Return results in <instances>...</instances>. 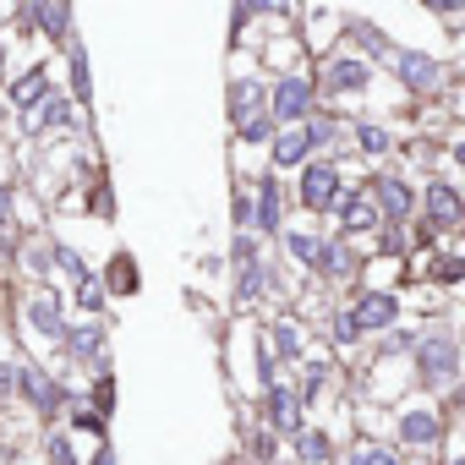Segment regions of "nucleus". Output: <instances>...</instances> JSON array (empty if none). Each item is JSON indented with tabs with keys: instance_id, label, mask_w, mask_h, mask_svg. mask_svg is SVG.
Masks as SVG:
<instances>
[{
	"instance_id": "obj_1",
	"label": "nucleus",
	"mask_w": 465,
	"mask_h": 465,
	"mask_svg": "<svg viewBox=\"0 0 465 465\" xmlns=\"http://www.w3.org/2000/svg\"><path fill=\"white\" fill-rule=\"evenodd\" d=\"M416 372H421V383H449L460 372V340L454 334H421L416 340Z\"/></svg>"
},
{
	"instance_id": "obj_2",
	"label": "nucleus",
	"mask_w": 465,
	"mask_h": 465,
	"mask_svg": "<svg viewBox=\"0 0 465 465\" xmlns=\"http://www.w3.org/2000/svg\"><path fill=\"white\" fill-rule=\"evenodd\" d=\"M334 197H340V164L334 159H312L302 170V208L323 213V208H334Z\"/></svg>"
},
{
	"instance_id": "obj_3",
	"label": "nucleus",
	"mask_w": 465,
	"mask_h": 465,
	"mask_svg": "<svg viewBox=\"0 0 465 465\" xmlns=\"http://www.w3.org/2000/svg\"><path fill=\"white\" fill-rule=\"evenodd\" d=\"M307 110H312V83H307V77H280V83H274V121L302 126Z\"/></svg>"
},
{
	"instance_id": "obj_4",
	"label": "nucleus",
	"mask_w": 465,
	"mask_h": 465,
	"mask_svg": "<svg viewBox=\"0 0 465 465\" xmlns=\"http://www.w3.org/2000/svg\"><path fill=\"white\" fill-rule=\"evenodd\" d=\"M351 318H356V334H378V329H389V323L400 318V302H394L389 291H367V296L351 307Z\"/></svg>"
},
{
	"instance_id": "obj_5",
	"label": "nucleus",
	"mask_w": 465,
	"mask_h": 465,
	"mask_svg": "<svg viewBox=\"0 0 465 465\" xmlns=\"http://www.w3.org/2000/svg\"><path fill=\"white\" fill-rule=\"evenodd\" d=\"M394 66H400V83H405V88H421V94H432V88L443 83V66H438L432 55L400 50V55H394Z\"/></svg>"
},
{
	"instance_id": "obj_6",
	"label": "nucleus",
	"mask_w": 465,
	"mask_h": 465,
	"mask_svg": "<svg viewBox=\"0 0 465 465\" xmlns=\"http://www.w3.org/2000/svg\"><path fill=\"white\" fill-rule=\"evenodd\" d=\"M17 389L34 400V411H39V416H55V405H61V389H55V383H50L39 367H17Z\"/></svg>"
},
{
	"instance_id": "obj_7",
	"label": "nucleus",
	"mask_w": 465,
	"mask_h": 465,
	"mask_svg": "<svg viewBox=\"0 0 465 465\" xmlns=\"http://www.w3.org/2000/svg\"><path fill=\"white\" fill-rule=\"evenodd\" d=\"M367 61H356V55H345V61H329V72H323V83H329V94H361L367 88Z\"/></svg>"
},
{
	"instance_id": "obj_8",
	"label": "nucleus",
	"mask_w": 465,
	"mask_h": 465,
	"mask_svg": "<svg viewBox=\"0 0 465 465\" xmlns=\"http://www.w3.org/2000/svg\"><path fill=\"white\" fill-rule=\"evenodd\" d=\"M372 197H378V213H383V219H405V213H411V203H416V197H411V186H405V181H394V175H378V181H372Z\"/></svg>"
},
{
	"instance_id": "obj_9",
	"label": "nucleus",
	"mask_w": 465,
	"mask_h": 465,
	"mask_svg": "<svg viewBox=\"0 0 465 465\" xmlns=\"http://www.w3.org/2000/svg\"><path fill=\"white\" fill-rule=\"evenodd\" d=\"M400 438H405V443H421V449H427V443H438V438H443L438 411H427V405L405 411V416H400Z\"/></svg>"
},
{
	"instance_id": "obj_10",
	"label": "nucleus",
	"mask_w": 465,
	"mask_h": 465,
	"mask_svg": "<svg viewBox=\"0 0 465 465\" xmlns=\"http://www.w3.org/2000/svg\"><path fill=\"white\" fill-rule=\"evenodd\" d=\"M460 213H465V197H460L454 186L432 181V186H427V219H432V224H460Z\"/></svg>"
},
{
	"instance_id": "obj_11",
	"label": "nucleus",
	"mask_w": 465,
	"mask_h": 465,
	"mask_svg": "<svg viewBox=\"0 0 465 465\" xmlns=\"http://www.w3.org/2000/svg\"><path fill=\"white\" fill-rule=\"evenodd\" d=\"M269 421H274L280 432H302V400H296L285 383L269 389Z\"/></svg>"
},
{
	"instance_id": "obj_12",
	"label": "nucleus",
	"mask_w": 465,
	"mask_h": 465,
	"mask_svg": "<svg viewBox=\"0 0 465 465\" xmlns=\"http://www.w3.org/2000/svg\"><path fill=\"white\" fill-rule=\"evenodd\" d=\"M17 17H23L28 28L39 23V28H45L50 39H72V12H66V6H23Z\"/></svg>"
},
{
	"instance_id": "obj_13",
	"label": "nucleus",
	"mask_w": 465,
	"mask_h": 465,
	"mask_svg": "<svg viewBox=\"0 0 465 465\" xmlns=\"http://www.w3.org/2000/svg\"><path fill=\"white\" fill-rule=\"evenodd\" d=\"M307 153H312V137H307V126H291V132H280V137H274V164H280V170L302 164Z\"/></svg>"
},
{
	"instance_id": "obj_14",
	"label": "nucleus",
	"mask_w": 465,
	"mask_h": 465,
	"mask_svg": "<svg viewBox=\"0 0 465 465\" xmlns=\"http://www.w3.org/2000/svg\"><path fill=\"white\" fill-rule=\"evenodd\" d=\"M252 224H258V230H280V186H274V181H263V186L252 192Z\"/></svg>"
},
{
	"instance_id": "obj_15",
	"label": "nucleus",
	"mask_w": 465,
	"mask_h": 465,
	"mask_svg": "<svg viewBox=\"0 0 465 465\" xmlns=\"http://www.w3.org/2000/svg\"><path fill=\"white\" fill-rule=\"evenodd\" d=\"M28 323H34L45 340H61V334H66V323H61V312H55L50 296H34V302H28Z\"/></svg>"
},
{
	"instance_id": "obj_16",
	"label": "nucleus",
	"mask_w": 465,
	"mask_h": 465,
	"mask_svg": "<svg viewBox=\"0 0 465 465\" xmlns=\"http://www.w3.org/2000/svg\"><path fill=\"white\" fill-rule=\"evenodd\" d=\"M45 94H50V77H45V72H28V77L12 83V104H23V110L45 104Z\"/></svg>"
},
{
	"instance_id": "obj_17",
	"label": "nucleus",
	"mask_w": 465,
	"mask_h": 465,
	"mask_svg": "<svg viewBox=\"0 0 465 465\" xmlns=\"http://www.w3.org/2000/svg\"><path fill=\"white\" fill-rule=\"evenodd\" d=\"M334 208H340V224H345V230L378 224V203H367V197H345V203H334Z\"/></svg>"
},
{
	"instance_id": "obj_18",
	"label": "nucleus",
	"mask_w": 465,
	"mask_h": 465,
	"mask_svg": "<svg viewBox=\"0 0 465 465\" xmlns=\"http://www.w3.org/2000/svg\"><path fill=\"white\" fill-rule=\"evenodd\" d=\"M258 104V88L252 83H230V115H236V126H247V110Z\"/></svg>"
},
{
	"instance_id": "obj_19",
	"label": "nucleus",
	"mask_w": 465,
	"mask_h": 465,
	"mask_svg": "<svg viewBox=\"0 0 465 465\" xmlns=\"http://www.w3.org/2000/svg\"><path fill=\"white\" fill-rule=\"evenodd\" d=\"M72 351H77V356H99V351H104V329H99V323L72 329Z\"/></svg>"
},
{
	"instance_id": "obj_20",
	"label": "nucleus",
	"mask_w": 465,
	"mask_h": 465,
	"mask_svg": "<svg viewBox=\"0 0 465 465\" xmlns=\"http://www.w3.org/2000/svg\"><path fill=\"white\" fill-rule=\"evenodd\" d=\"M274 345H280V356H302V329L291 318H280L274 323Z\"/></svg>"
},
{
	"instance_id": "obj_21",
	"label": "nucleus",
	"mask_w": 465,
	"mask_h": 465,
	"mask_svg": "<svg viewBox=\"0 0 465 465\" xmlns=\"http://www.w3.org/2000/svg\"><path fill=\"white\" fill-rule=\"evenodd\" d=\"M296 454H302L307 465H318V460H329V438H323V432H302V438H296Z\"/></svg>"
},
{
	"instance_id": "obj_22",
	"label": "nucleus",
	"mask_w": 465,
	"mask_h": 465,
	"mask_svg": "<svg viewBox=\"0 0 465 465\" xmlns=\"http://www.w3.org/2000/svg\"><path fill=\"white\" fill-rule=\"evenodd\" d=\"M263 280H269V274H263L258 263H252V269H242V280H236V302H252V296H263Z\"/></svg>"
},
{
	"instance_id": "obj_23",
	"label": "nucleus",
	"mask_w": 465,
	"mask_h": 465,
	"mask_svg": "<svg viewBox=\"0 0 465 465\" xmlns=\"http://www.w3.org/2000/svg\"><path fill=\"white\" fill-rule=\"evenodd\" d=\"M291 252L302 258V263H318V252H323V242H312L307 230H291Z\"/></svg>"
},
{
	"instance_id": "obj_24",
	"label": "nucleus",
	"mask_w": 465,
	"mask_h": 465,
	"mask_svg": "<svg viewBox=\"0 0 465 465\" xmlns=\"http://www.w3.org/2000/svg\"><path fill=\"white\" fill-rule=\"evenodd\" d=\"M39 115H45V126H72V121H77L66 99H45V110H39Z\"/></svg>"
},
{
	"instance_id": "obj_25",
	"label": "nucleus",
	"mask_w": 465,
	"mask_h": 465,
	"mask_svg": "<svg viewBox=\"0 0 465 465\" xmlns=\"http://www.w3.org/2000/svg\"><path fill=\"white\" fill-rule=\"evenodd\" d=\"M356 143H361V153H383V148H389V132H383V126H361Z\"/></svg>"
},
{
	"instance_id": "obj_26",
	"label": "nucleus",
	"mask_w": 465,
	"mask_h": 465,
	"mask_svg": "<svg viewBox=\"0 0 465 465\" xmlns=\"http://www.w3.org/2000/svg\"><path fill=\"white\" fill-rule=\"evenodd\" d=\"M72 83H77V99L88 94V55H83V45H72Z\"/></svg>"
},
{
	"instance_id": "obj_27",
	"label": "nucleus",
	"mask_w": 465,
	"mask_h": 465,
	"mask_svg": "<svg viewBox=\"0 0 465 465\" xmlns=\"http://www.w3.org/2000/svg\"><path fill=\"white\" fill-rule=\"evenodd\" d=\"M432 280H443V285L449 280H465V258H438L432 263Z\"/></svg>"
},
{
	"instance_id": "obj_28",
	"label": "nucleus",
	"mask_w": 465,
	"mask_h": 465,
	"mask_svg": "<svg viewBox=\"0 0 465 465\" xmlns=\"http://www.w3.org/2000/svg\"><path fill=\"white\" fill-rule=\"evenodd\" d=\"M242 137H247V143H263V137H274V115H258V121H247V126H242Z\"/></svg>"
},
{
	"instance_id": "obj_29",
	"label": "nucleus",
	"mask_w": 465,
	"mask_h": 465,
	"mask_svg": "<svg viewBox=\"0 0 465 465\" xmlns=\"http://www.w3.org/2000/svg\"><path fill=\"white\" fill-rule=\"evenodd\" d=\"M351 465H394V454H389V449H372V443H367V449H356V454H351Z\"/></svg>"
},
{
	"instance_id": "obj_30",
	"label": "nucleus",
	"mask_w": 465,
	"mask_h": 465,
	"mask_svg": "<svg viewBox=\"0 0 465 465\" xmlns=\"http://www.w3.org/2000/svg\"><path fill=\"white\" fill-rule=\"evenodd\" d=\"M77 302H83L88 312H99V307H104V291H99V280H83V291H77Z\"/></svg>"
},
{
	"instance_id": "obj_31",
	"label": "nucleus",
	"mask_w": 465,
	"mask_h": 465,
	"mask_svg": "<svg viewBox=\"0 0 465 465\" xmlns=\"http://www.w3.org/2000/svg\"><path fill=\"white\" fill-rule=\"evenodd\" d=\"M55 263H61L66 274H77V280H88V269H83V258H77L72 247H61V252H55Z\"/></svg>"
},
{
	"instance_id": "obj_32",
	"label": "nucleus",
	"mask_w": 465,
	"mask_h": 465,
	"mask_svg": "<svg viewBox=\"0 0 465 465\" xmlns=\"http://www.w3.org/2000/svg\"><path fill=\"white\" fill-rule=\"evenodd\" d=\"M50 460H55V465H77V454H72L66 438H50Z\"/></svg>"
},
{
	"instance_id": "obj_33",
	"label": "nucleus",
	"mask_w": 465,
	"mask_h": 465,
	"mask_svg": "<svg viewBox=\"0 0 465 465\" xmlns=\"http://www.w3.org/2000/svg\"><path fill=\"white\" fill-rule=\"evenodd\" d=\"M77 427H83V432H104V416H99V411H77Z\"/></svg>"
},
{
	"instance_id": "obj_34",
	"label": "nucleus",
	"mask_w": 465,
	"mask_h": 465,
	"mask_svg": "<svg viewBox=\"0 0 465 465\" xmlns=\"http://www.w3.org/2000/svg\"><path fill=\"white\" fill-rule=\"evenodd\" d=\"M12 389H17V372H12L6 361H0V394H12Z\"/></svg>"
},
{
	"instance_id": "obj_35",
	"label": "nucleus",
	"mask_w": 465,
	"mask_h": 465,
	"mask_svg": "<svg viewBox=\"0 0 465 465\" xmlns=\"http://www.w3.org/2000/svg\"><path fill=\"white\" fill-rule=\"evenodd\" d=\"M0 224H12V197L0 192Z\"/></svg>"
},
{
	"instance_id": "obj_36",
	"label": "nucleus",
	"mask_w": 465,
	"mask_h": 465,
	"mask_svg": "<svg viewBox=\"0 0 465 465\" xmlns=\"http://www.w3.org/2000/svg\"><path fill=\"white\" fill-rule=\"evenodd\" d=\"M94 465H115V449H104V454H99V460H94Z\"/></svg>"
},
{
	"instance_id": "obj_37",
	"label": "nucleus",
	"mask_w": 465,
	"mask_h": 465,
	"mask_svg": "<svg viewBox=\"0 0 465 465\" xmlns=\"http://www.w3.org/2000/svg\"><path fill=\"white\" fill-rule=\"evenodd\" d=\"M449 465H465V454H460V460H449Z\"/></svg>"
},
{
	"instance_id": "obj_38",
	"label": "nucleus",
	"mask_w": 465,
	"mask_h": 465,
	"mask_svg": "<svg viewBox=\"0 0 465 465\" xmlns=\"http://www.w3.org/2000/svg\"><path fill=\"white\" fill-rule=\"evenodd\" d=\"M0 66H6V61H0Z\"/></svg>"
}]
</instances>
